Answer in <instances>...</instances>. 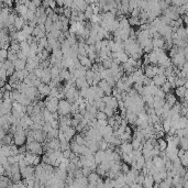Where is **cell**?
<instances>
[{
	"label": "cell",
	"instance_id": "6da1fadb",
	"mask_svg": "<svg viewBox=\"0 0 188 188\" xmlns=\"http://www.w3.org/2000/svg\"><path fill=\"white\" fill-rule=\"evenodd\" d=\"M57 113L59 115H66L70 113V104L66 99H61L57 104Z\"/></svg>",
	"mask_w": 188,
	"mask_h": 188
},
{
	"label": "cell",
	"instance_id": "7a4b0ae2",
	"mask_svg": "<svg viewBox=\"0 0 188 188\" xmlns=\"http://www.w3.org/2000/svg\"><path fill=\"white\" fill-rule=\"evenodd\" d=\"M25 145H27L28 151H30L31 153L38 154V155H42V154L44 153L43 147H42V143L38 142V141H32L30 143H27Z\"/></svg>",
	"mask_w": 188,
	"mask_h": 188
},
{
	"label": "cell",
	"instance_id": "3957f363",
	"mask_svg": "<svg viewBox=\"0 0 188 188\" xmlns=\"http://www.w3.org/2000/svg\"><path fill=\"white\" fill-rule=\"evenodd\" d=\"M166 76L164 75V74H158V75H154L153 77H152V81H153V84L155 85V86H157V87H161L162 85H163L165 81H166Z\"/></svg>",
	"mask_w": 188,
	"mask_h": 188
},
{
	"label": "cell",
	"instance_id": "277c9868",
	"mask_svg": "<svg viewBox=\"0 0 188 188\" xmlns=\"http://www.w3.org/2000/svg\"><path fill=\"white\" fill-rule=\"evenodd\" d=\"M119 149L121 151V153H125V154H130L133 150L131 142H128V141H122V143L119 146Z\"/></svg>",
	"mask_w": 188,
	"mask_h": 188
},
{
	"label": "cell",
	"instance_id": "5b68a950",
	"mask_svg": "<svg viewBox=\"0 0 188 188\" xmlns=\"http://www.w3.org/2000/svg\"><path fill=\"white\" fill-rule=\"evenodd\" d=\"M76 130H75V128L74 127H68L67 128V130H65L64 131V136H65V139H66V141L67 142H70V141H72L73 140V138H74V135L76 134Z\"/></svg>",
	"mask_w": 188,
	"mask_h": 188
},
{
	"label": "cell",
	"instance_id": "8992f818",
	"mask_svg": "<svg viewBox=\"0 0 188 188\" xmlns=\"http://www.w3.org/2000/svg\"><path fill=\"white\" fill-rule=\"evenodd\" d=\"M77 58L79 59V63H80V65H81V66H85L87 70H89V68L91 67L93 62L88 58L87 56H81V55H79V54H77Z\"/></svg>",
	"mask_w": 188,
	"mask_h": 188
},
{
	"label": "cell",
	"instance_id": "52a82bcc",
	"mask_svg": "<svg viewBox=\"0 0 188 188\" xmlns=\"http://www.w3.org/2000/svg\"><path fill=\"white\" fill-rule=\"evenodd\" d=\"M152 162H153V165L156 167L158 171L162 169V168H165V167H164V163H165V162H164L163 158H162L160 155H155V156L152 157Z\"/></svg>",
	"mask_w": 188,
	"mask_h": 188
},
{
	"label": "cell",
	"instance_id": "ba28073f",
	"mask_svg": "<svg viewBox=\"0 0 188 188\" xmlns=\"http://www.w3.org/2000/svg\"><path fill=\"white\" fill-rule=\"evenodd\" d=\"M75 86H76L77 89H80V88H84V87H89V84L87 83L85 76L77 77L76 79H75Z\"/></svg>",
	"mask_w": 188,
	"mask_h": 188
},
{
	"label": "cell",
	"instance_id": "9c48e42d",
	"mask_svg": "<svg viewBox=\"0 0 188 188\" xmlns=\"http://www.w3.org/2000/svg\"><path fill=\"white\" fill-rule=\"evenodd\" d=\"M27 23H28V21H25L22 17H16L14 22H13V27L17 31H19V30H21V29L23 28V25L27 24Z\"/></svg>",
	"mask_w": 188,
	"mask_h": 188
},
{
	"label": "cell",
	"instance_id": "30bf717a",
	"mask_svg": "<svg viewBox=\"0 0 188 188\" xmlns=\"http://www.w3.org/2000/svg\"><path fill=\"white\" fill-rule=\"evenodd\" d=\"M153 184H154V179H153V176L152 175H145L144 176V181L142 183V186L143 187H146V188H151L153 187Z\"/></svg>",
	"mask_w": 188,
	"mask_h": 188
},
{
	"label": "cell",
	"instance_id": "8fae6325",
	"mask_svg": "<svg viewBox=\"0 0 188 188\" xmlns=\"http://www.w3.org/2000/svg\"><path fill=\"white\" fill-rule=\"evenodd\" d=\"M13 63V67L16 70H22L25 68V64H27V61H23V59H19L17 58Z\"/></svg>",
	"mask_w": 188,
	"mask_h": 188
},
{
	"label": "cell",
	"instance_id": "7c38bea8",
	"mask_svg": "<svg viewBox=\"0 0 188 188\" xmlns=\"http://www.w3.org/2000/svg\"><path fill=\"white\" fill-rule=\"evenodd\" d=\"M94 157H95V162L97 164H100L102 161L104 160V150H97L94 153Z\"/></svg>",
	"mask_w": 188,
	"mask_h": 188
},
{
	"label": "cell",
	"instance_id": "4fadbf2b",
	"mask_svg": "<svg viewBox=\"0 0 188 188\" xmlns=\"http://www.w3.org/2000/svg\"><path fill=\"white\" fill-rule=\"evenodd\" d=\"M188 127V122L186 115H181L179 119H178L177 123H176V129H181V128H187Z\"/></svg>",
	"mask_w": 188,
	"mask_h": 188
},
{
	"label": "cell",
	"instance_id": "5bb4252c",
	"mask_svg": "<svg viewBox=\"0 0 188 188\" xmlns=\"http://www.w3.org/2000/svg\"><path fill=\"white\" fill-rule=\"evenodd\" d=\"M165 101H166L167 104H169V106H173V104L177 101V97L175 96V94H172V93H167L165 95Z\"/></svg>",
	"mask_w": 188,
	"mask_h": 188
},
{
	"label": "cell",
	"instance_id": "9a60e30c",
	"mask_svg": "<svg viewBox=\"0 0 188 188\" xmlns=\"http://www.w3.org/2000/svg\"><path fill=\"white\" fill-rule=\"evenodd\" d=\"M164 44H165V40L164 38H152V46L153 47H160V49H163Z\"/></svg>",
	"mask_w": 188,
	"mask_h": 188
},
{
	"label": "cell",
	"instance_id": "2e32d148",
	"mask_svg": "<svg viewBox=\"0 0 188 188\" xmlns=\"http://www.w3.org/2000/svg\"><path fill=\"white\" fill-rule=\"evenodd\" d=\"M156 55H157V65H162V64L168 58V55H167L166 52H165L164 50L162 52L158 53V54H156Z\"/></svg>",
	"mask_w": 188,
	"mask_h": 188
},
{
	"label": "cell",
	"instance_id": "e0dca14e",
	"mask_svg": "<svg viewBox=\"0 0 188 188\" xmlns=\"http://www.w3.org/2000/svg\"><path fill=\"white\" fill-rule=\"evenodd\" d=\"M102 111L107 115V117H112V115H115V113H119V111L118 110H115V109H113V108H111L110 106H107L106 104V107L104 108V110Z\"/></svg>",
	"mask_w": 188,
	"mask_h": 188
},
{
	"label": "cell",
	"instance_id": "ac0fdd59",
	"mask_svg": "<svg viewBox=\"0 0 188 188\" xmlns=\"http://www.w3.org/2000/svg\"><path fill=\"white\" fill-rule=\"evenodd\" d=\"M147 57L150 61L151 65H157V55L156 53H154L153 51H151L150 53H147Z\"/></svg>",
	"mask_w": 188,
	"mask_h": 188
},
{
	"label": "cell",
	"instance_id": "d6986e66",
	"mask_svg": "<svg viewBox=\"0 0 188 188\" xmlns=\"http://www.w3.org/2000/svg\"><path fill=\"white\" fill-rule=\"evenodd\" d=\"M128 22H129L130 27H140V19L139 17H130L128 18Z\"/></svg>",
	"mask_w": 188,
	"mask_h": 188
},
{
	"label": "cell",
	"instance_id": "ffe728a7",
	"mask_svg": "<svg viewBox=\"0 0 188 188\" xmlns=\"http://www.w3.org/2000/svg\"><path fill=\"white\" fill-rule=\"evenodd\" d=\"M178 147H181L184 150H187L188 149V136H181L179 138V145Z\"/></svg>",
	"mask_w": 188,
	"mask_h": 188
},
{
	"label": "cell",
	"instance_id": "44dd1931",
	"mask_svg": "<svg viewBox=\"0 0 188 188\" xmlns=\"http://www.w3.org/2000/svg\"><path fill=\"white\" fill-rule=\"evenodd\" d=\"M187 88H185L184 86H181V87H176L175 88V96L177 98H184V94H185V90H186Z\"/></svg>",
	"mask_w": 188,
	"mask_h": 188
},
{
	"label": "cell",
	"instance_id": "7402d4cb",
	"mask_svg": "<svg viewBox=\"0 0 188 188\" xmlns=\"http://www.w3.org/2000/svg\"><path fill=\"white\" fill-rule=\"evenodd\" d=\"M73 140L77 143V144H79V145H83V144H85V142H86L85 138H84V136L81 135L80 133H76V134L74 135Z\"/></svg>",
	"mask_w": 188,
	"mask_h": 188
},
{
	"label": "cell",
	"instance_id": "603a6c76",
	"mask_svg": "<svg viewBox=\"0 0 188 188\" xmlns=\"http://www.w3.org/2000/svg\"><path fill=\"white\" fill-rule=\"evenodd\" d=\"M157 140V144H158V149L160 151H165L167 147V142L166 140L164 139V138H160V139H156Z\"/></svg>",
	"mask_w": 188,
	"mask_h": 188
},
{
	"label": "cell",
	"instance_id": "cb8c5ba5",
	"mask_svg": "<svg viewBox=\"0 0 188 188\" xmlns=\"http://www.w3.org/2000/svg\"><path fill=\"white\" fill-rule=\"evenodd\" d=\"M100 177L99 175L96 173V172H90L89 175L87 176V179H88V183H96L97 181L98 178Z\"/></svg>",
	"mask_w": 188,
	"mask_h": 188
},
{
	"label": "cell",
	"instance_id": "d4e9b609",
	"mask_svg": "<svg viewBox=\"0 0 188 188\" xmlns=\"http://www.w3.org/2000/svg\"><path fill=\"white\" fill-rule=\"evenodd\" d=\"M118 53V57L117 58L120 61V63H125L129 58V55L124 52V51H121V52H117Z\"/></svg>",
	"mask_w": 188,
	"mask_h": 188
},
{
	"label": "cell",
	"instance_id": "484cf974",
	"mask_svg": "<svg viewBox=\"0 0 188 188\" xmlns=\"http://www.w3.org/2000/svg\"><path fill=\"white\" fill-rule=\"evenodd\" d=\"M179 160H181V164L184 167L188 166V151L187 150L185 151V153L179 157Z\"/></svg>",
	"mask_w": 188,
	"mask_h": 188
},
{
	"label": "cell",
	"instance_id": "4316f807",
	"mask_svg": "<svg viewBox=\"0 0 188 188\" xmlns=\"http://www.w3.org/2000/svg\"><path fill=\"white\" fill-rule=\"evenodd\" d=\"M175 135H177L178 138L181 136H188V129L187 128H181V129H177L175 132Z\"/></svg>",
	"mask_w": 188,
	"mask_h": 188
},
{
	"label": "cell",
	"instance_id": "83f0119b",
	"mask_svg": "<svg viewBox=\"0 0 188 188\" xmlns=\"http://www.w3.org/2000/svg\"><path fill=\"white\" fill-rule=\"evenodd\" d=\"M119 138L122 140V141H128V142H131V140H132V133H129V132H123L122 134L119 135Z\"/></svg>",
	"mask_w": 188,
	"mask_h": 188
},
{
	"label": "cell",
	"instance_id": "f1b7e54d",
	"mask_svg": "<svg viewBox=\"0 0 188 188\" xmlns=\"http://www.w3.org/2000/svg\"><path fill=\"white\" fill-rule=\"evenodd\" d=\"M84 14H85V18H86V20H89L91 18V16L94 14V12H93V9H91L90 4H88L87 8L85 9V11H84Z\"/></svg>",
	"mask_w": 188,
	"mask_h": 188
},
{
	"label": "cell",
	"instance_id": "f546056e",
	"mask_svg": "<svg viewBox=\"0 0 188 188\" xmlns=\"http://www.w3.org/2000/svg\"><path fill=\"white\" fill-rule=\"evenodd\" d=\"M161 89H162V90L164 91V93H165V94H167V93H171V90H172V87H171V84L168 83V81H165V83L163 84V85H162V86H161Z\"/></svg>",
	"mask_w": 188,
	"mask_h": 188
},
{
	"label": "cell",
	"instance_id": "4dcf8cb0",
	"mask_svg": "<svg viewBox=\"0 0 188 188\" xmlns=\"http://www.w3.org/2000/svg\"><path fill=\"white\" fill-rule=\"evenodd\" d=\"M120 171H121L122 174H127V173L130 171V165H129V164L124 163V162L122 161V162H121V168H120Z\"/></svg>",
	"mask_w": 188,
	"mask_h": 188
},
{
	"label": "cell",
	"instance_id": "1f68e13d",
	"mask_svg": "<svg viewBox=\"0 0 188 188\" xmlns=\"http://www.w3.org/2000/svg\"><path fill=\"white\" fill-rule=\"evenodd\" d=\"M95 118L97 119V120H104V119H107L108 117H107V115H106L104 111L98 110L97 113H96V115H95Z\"/></svg>",
	"mask_w": 188,
	"mask_h": 188
},
{
	"label": "cell",
	"instance_id": "d6a6232c",
	"mask_svg": "<svg viewBox=\"0 0 188 188\" xmlns=\"http://www.w3.org/2000/svg\"><path fill=\"white\" fill-rule=\"evenodd\" d=\"M34 74H35V76L38 77V78H40L41 79V77L43 76V74H44V70L43 68H41V67H36L34 70Z\"/></svg>",
	"mask_w": 188,
	"mask_h": 188
},
{
	"label": "cell",
	"instance_id": "836d02e7",
	"mask_svg": "<svg viewBox=\"0 0 188 188\" xmlns=\"http://www.w3.org/2000/svg\"><path fill=\"white\" fill-rule=\"evenodd\" d=\"M38 44L42 45L43 47H46V46L49 45V43H47V38H46V36H44V38H38Z\"/></svg>",
	"mask_w": 188,
	"mask_h": 188
},
{
	"label": "cell",
	"instance_id": "e575fe53",
	"mask_svg": "<svg viewBox=\"0 0 188 188\" xmlns=\"http://www.w3.org/2000/svg\"><path fill=\"white\" fill-rule=\"evenodd\" d=\"M63 16L70 19V16H72V9H70V8H67V7H64V10H63Z\"/></svg>",
	"mask_w": 188,
	"mask_h": 188
},
{
	"label": "cell",
	"instance_id": "d590c367",
	"mask_svg": "<svg viewBox=\"0 0 188 188\" xmlns=\"http://www.w3.org/2000/svg\"><path fill=\"white\" fill-rule=\"evenodd\" d=\"M50 33L52 34V36H53L54 38H57L59 36V35L62 34V31H61V30H56V29H52Z\"/></svg>",
	"mask_w": 188,
	"mask_h": 188
},
{
	"label": "cell",
	"instance_id": "8d00e7d4",
	"mask_svg": "<svg viewBox=\"0 0 188 188\" xmlns=\"http://www.w3.org/2000/svg\"><path fill=\"white\" fill-rule=\"evenodd\" d=\"M168 6H169V4H167L166 2L164 1V0H158V7H160V9L162 11L165 10V9H167V8H168Z\"/></svg>",
	"mask_w": 188,
	"mask_h": 188
},
{
	"label": "cell",
	"instance_id": "74e56055",
	"mask_svg": "<svg viewBox=\"0 0 188 188\" xmlns=\"http://www.w3.org/2000/svg\"><path fill=\"white\" fill-rule=\"evenodd\" d=\"M50 123H51V127H52V128H54V129H58V127H59L58 119H52V120L50 121Z\"/></svg>",
	"mask_w": 188,
	"mask_h": 188
},
{
	"label": "cell",
	"instance_id": "f35d334b",
	"mask_svg": "<svg viewBox=\"0 0 188 188\" xmlns=\"http://www.w3.org/2000/svg\"><path fill=\"white\" fill-rule=\"evenodd\" d=\"M165 95H166V94H165V93H164V91L161 89V87H158L154 96H156V97H158V98H165Z\"/></svg>",
	"mask_w": 188,
	"mask_h": 188
},
{
	"label": "cell",
	"instance_id": "ab89813d",
	"mask_svg": "<svg viewBox=\"0 0 188 188\" xmlns=\"http://www.w3.org/2000/svg\"><path fill=\"white\" fill-rule=\"evenodd\" d=\"M90 172H91V169L88 166H83V167H81V173H83L84 176H86V177H87Z\"/></svg>",
	"mask_w": 188,
	"mask_h": 188
},
{
	"label": "cell",
	"instance_id": "60d3db41",
	"mask_svg": "<svg viewBox=\"0 0 188 188\" xmlns=\"http://www.w3.org/2000/svg\"><path fill=\"white\" fill-rule=\"evenodd\" d=\"M106 81L111 86V87H115V79H113V77L112 76H110V77H107L106 78Z\"/></svg>",
	"mask_w": 188,
	"mask_h": 188
},
{
	"label": "cell",
	"instance_id": "b9f144b4",
	"mask_svg": "<svg viewBox=\"0 0 188 188\" xmlns=\"http://www.w3.org/2000/svg\"><path fill=\"white\" fill-rule=\"evenodd\" d=\"M127 62L129 63L131 66H136V59L133 58V57H131V56H129V58H128Z\"/></svg>",
	"mask_w": 188,
	"mask_h": 188
},
{
	"label": "cell",
	"instance_id": "7bdbcfd3",
	"mask_svg": "<svg viewBox=\"0 0 188 188\" xmlns=\"http://www.w3.org/2000/svg\"><path fill=\"white\" fill-rule=\"evenodd\" d=\"M14 67L13 66H11V67H9V68H7V70H6V74H7V76H11V75H12V74L14 73Z\"/></svg>",
	"mask_w": 188,
	"mask_h": 188
},
{
	"label": "cell",
	"instance_id": "ee69618b",
	"mask_svg": "<svg viewBox=\"0 0 188 188\" xmlns=\"http://www.w3.org/2000/svg\"><path fill=\"white\" fill-rule=\"evenodd\" d=\"M49 7L51 8V9H53V10H54V9L57 7V4H56L55 0H50V1H49Z\"/></svg>",
	"mask_w": 188,
	"mask_h": 188
},
{
	"label": "cell",
	"instance_id": "f6af8a7d",
	"mask_svg": "<svg viewBox=\"0 0 188 188\" xmlns=\"http://www.w3.org/2000/svg\"><path fill=\"white\" fill-rule=\"evenodd\" d=\"M118 109H119V110L125 109V107H124V102H123V100H118Z\"/></svg>",
	"mask_w": 188,
	"mask_h": 188
},
{
	"label": "cell",
	"instance_id": "bcb514c9",
	"mask_svg": "<svg viewBox=\"0 0 188 188\" xmlns=\"http://www.w3.org/2000/svg\"><path fill=\"white\" fill-rule=\"evenodd\" d=\"M78 123H79V121H78V120H76L75 118H72V122H70V125H72V127H74V128H75V127H76Z\"/></svg>",
	"mask_w": 188,
	"mask_h": 188
},
{
	"label": "cell",
	"instance_id": "7dc6e473",
	"mask_svg": "<svg viewBox=\"0 0 188 188\" xmlns=\"http://www.w3.org/2000/svg\"><path fill=\"white\" fill-rule=\"evenodd\" d=\"M4 172H6V168H4L1 164H0V176H2V175H4Z\"/></svg>",
	"mask_w": 188,
	"mask_h": 188
}]
</instances>
